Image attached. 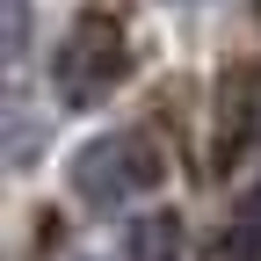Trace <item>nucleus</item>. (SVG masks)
<instances>
[{
	"label": "nucleus",
	"mask_w": 261,
	"mask_h": 261,
	"mask_svg": "<svg viewBox=\"0 0 261 261\" xmlns=\"http://www.w3.org/2000/svg\"><path fill=\"white\" fill-rule=\"evenodd\" d=\"M174 8H196V0H174Z\"/></svg>",
	"instance_id": "obj_4"
},
{
	"label": "nucleus",
	"mask_w": 261,
	"mask_h": 261,
	"mask_svg": "<svg viewBox=\"0 0 261 261\" xmlns=\"http://www.w3.org/2000/svg\"><path fill=\"white\" fill-rule=\"evenodd\" d=\"M130 65H138V51H130V15L116 0H80L73 22L51 44V94H58V109H102L130 80Z\"/></svg>",
	"instance_id": "obj_1"
},
{
	"label": "nucleus",
	"mask_w": 261,
	"mask_h": 261,
	"mask_svg": "<svg viewBox=\"0 0 261 261\" xmlns=\"http://www.w3.org/2000/svg\"><path fill=\"white\" fill-rule=\"evenodd\" d=\"M160 174H167V160H160L152 130H94V138L73 152V167H65V181H73V196L87 211H130L138 196L160 189Z\"/></svg>",
	"instance_id": "obj_2"
},
{
	"label": "nucleus",
	"mask_w": 261,
	"mask_h": 261,
	"mask_svg": "<svg viewBox=\"0 0 261 261\" xmlns=\"http://www.w3.org/2000/svg\"><path fill=\"white\" fill-rule=\"evenodd\" d=\"M109 261H181V218L174 211H138L116 232Z\"/></svg>",
	"instance_id": "obj_3"
}]
</instances>
